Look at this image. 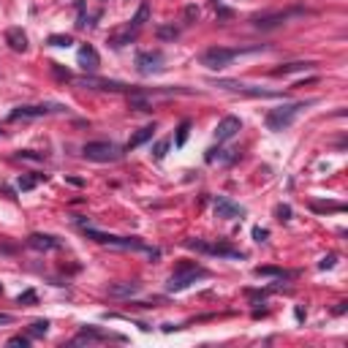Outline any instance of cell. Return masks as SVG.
<instances>
[{"label":"cell","instance_id":"obj_1","mask_svg":"<svg viewBox=\"0 0 348 348\" xmlns=\"http://www.w3.org/2000/svg\"><path fill=\"white\" fill-rule=\"evenodd\" d=\"M316 101H297V103H286V106H278L272 109V112H266L264 117V125L269 128V131H286V128H291V123L297 120V114L302 112V109L313 106Z\"/></svg>","mask_w":348,"mask_h":348},{"label":"cell","instance_id":"obj_2","mask_svg":"<svg viewBox=\"0 0 348 348\" xmlns=\"http://www.w3.org/2000/svg\"><path fill=\"white\" fill-rule=\"evenodd\" d=\"M207 269L204 266H199L196 261H180L177 269H174V275L169 278V283H166V291L174 294V291H183V288H188L190 283H196L199 278H207Z\"/></svg>","mask_w":348,"mask_h":348},{"label":"cell","instance_id":"obj_3","mask_svg":"<svg viewBox=\"0 0 348 348\" xmlns=\"http://www.w3.org/2000/svg\"><path fill=\"white\" fill-rule=\"evenodd\" d=\"M185 247L196 250V253L218 256V259H245L240 247H234L228 240H215V242H204V240H185Z\"/></svg>","mask_w":348,"mask_h":348},{"label":"cell","instance_id":"obj_4","mask_svg":"<svg viewBox=\"0 0 348 348\" xmlns=\"http://www.w3.org/2000/svg\"><path fill=\"white\" fill-rule=\"evenodd\" d=\"M242 52H253V49H228V46H209L202 52V65L209 71H221L226 65L234 63V57H240Z\"/></svg>","mask_w":348,"mask_h":348},{"label":"cell","instance_id":"obj_5","mask_svg":"<svg viewBox=\"0 0 348 348\" xmlns=\"http://www.w3.org/2000/svg\"><path fill=\"white\" fill-rule=\"evenodd\" d=\"M82 155L87 161H95V164H114L123 158V150L114 142H87L82 147Z\"/></svg>","mask_w":348,"mask_h":348},{"label":"cell","instance_id":"obj_6","mask_svg":"<svg viewBox=\"0 0 348 348\" xmlns=\"http://www.w3.org/2000/svg\"><path fill=\"white\" fill-rule=\"evenodd\" d=\"M52 112H65V106L60 103H33V106H17L11 114H8V120L11 123H19V120H36V117H46Z\"/></svg>","mask_w":348,"mask_h":348},{"label":"cell","instance_id":"obj_7","mask_svg":"<svg viewBox=\"0 0 348 348\" xmlns=\"http://www.w3.org/2000/svg\"><path fill=\"white\" fill-rule=\"evenodd\" d=\"M305 8H286V11H272V14H261V17H253V25L259 30H275V27L286 25L291 17H302Z\"/></svg>","mask_w":348,"mask_h":348},{"label":"cell","instance_id":"obj_8","mask_svg":"<svg viewBox=\"0 0 348 348\" xmlns=\"http://www.w3.org/2000/svg\"><path fill=\"white\" fill-rule=\"evenodd\" d=\"M215 87L221 90H231V93H242V95H250V98H278L280 93H272V90H264V87H253V84H242L237 79H215Z\"/></svg>","mask_w":348,"mask_h":348},{"label":"cell","instance_id":"obj_9","mask_svg":"<svg viewBox=\"0 0 348 348\" xmlns=\"http://www.w3.org/2000/svg\"><path fill=\"white\" fill-rule=\"evenodd\" d=\"M79 87H90V90H106V93H123V90H131L133 84H125V82H117V79H101V76H79L76 79Z\"/></svg>","mask_w":348,"mask_h":348},{"label":"cell","instance_id":"obj_10","mask_svg":"<svg viewBox=\"0 0 348 348\" xmlns=\"http://www.w3.org/2000/svg\"><path fill=\"white\" fill-rule=\"evenodd\" d=\"M166 57L164 52H139L136 55V71L142 76H152V74H161L164 71Z\"/></svg>","mask_w":348,"mask_h":348},{"label":"cell","instance_id":"obj_11","mask_svg":"<svg viewBox=\"0 0 348 348\" xmlns=\"http://www.w3.org/2000/svg\"><path fill=\"white\" fill-rule=\"evenodd\" d=\"M103 340H123L120 335H106V332L95 329V327H82L79 335H74V346H90V343H103Z\"/></svg>","mask_w":348,"mask_h":348},{"label":"cell","instance_id":"obj_12","mask_svg":"<svg viewBox=\"0 0 348 348\" xmlns=\"http://www.w3.org/2000/svg\"><path fill=\"white\" fill-rule=\"evenodd\" d=\"M215 215L223 218V221H234V218H242L245 215V207H240V204H234L231 199L226 196H215Z\"/></svg>","mask_w":348,"mask_h":348},{"label":"cell","instance_id":"obj_13","mask_svg":"<svg viewBox=\"0 0 348 348\" xmlns=\"http://www.w3.org/2000/svg\"><path fill=\"white\" fill-rule=\"evenodd\" d=\"M240 131H242V120H240V117H234V114H228V117H223V120L218 123L215 139L218 142H228V139H234Z\"/></svg>","mask_w":348,"mask_h":348},{"label":"cell","instance_id":"obj_14","mask_svg":"<svg viewBox=\"0 0 348 348\" xmlns=\"http://www.w3.org/2000/svg\"><path fill=\"white\" fill-rule=\"evenodd\" d=\"M76 60H79L82 71H87V74H95V71H98V65H101V57H98V52H95L93 44H82V46H79Z\"/></svg>","mask_w":348,"mask_h":348},{"label":"cell","instance_id":"obj_15","mask_svg":"<svg viewBox=\"0 0 348 348\" xmlns=\"http://www.w3.org/2000/svg\"><path fill=\"white\" fill-rule=\"evenodd\" d=\"M63 245V240L55 234H41V231H36V234L27 237V247H33V250H57V247Z\"/></svg>","mask_w":348,"mask_h":348},{"label":"cell","instance_id":"obj_16","mask_svg":"<svg viewBox=\"0 0 348 348\" xmlns=\"http://www.w3.org/2000/svg\"><path fill=\"white\" fill-rule=\"evenodd\" d=\"M139 291H142L139 280H123V283L109 286V297H114V299H128V297H133V294H139Z\"/></svg>","mask_w":348,"mask_h":348},{"label":"cell","instance_id":"obj_17","mask_svg":"<svg viewBox=\"0 0 348 348\" xmlns=\"http://www.w3.org/2000/svg\"><path fill=\"white\" fill-rule=\"evenodd\" d=\"M128 109H136V112H152V101L147 90H131L128 93Z\"/></svg>","mask_w":348,"mask_h":348},{"label":"cell","instance_id":"obj_18","mask_svg":"<svg viewBox=\"0 0 348 348\" xmlns=\"http://www.w3.org/2000/svg\"><path fill=\"white\" fill-rule=\"evenodd\" d=\"M6 44L14 52H27V33L22 27H8L6 30Z\"/></svg>","mask_w":348,"mask_h":348},{"label":"cell","instance_id":"obj_19","mask_svg":"<svg viewBox=\"0 0 348 348\" xmlns=\"http://www.w3.org/2000/svg\"><path fill=\"white\" fill-rule=\"evenodd\" d=\"M152 136H155V123H152V125H144V128H139V131L133 133L131 139H128L125 150H136V147H142V144H144V142H150Z\"/></svg>","mask_w":348,"mask_h":348},{"label":"cell","instance_id":"obj_20","mask_svg":"<svg viewBox=\"0 0 348 348\" xmlns=\"http://www.w3.org/2000/svg\"><path fill=\"white\" fill-rule=\"evenodd\" d=\"M310 68H316V63H313V60H297V63H286V65H280V68H275L272 76L299 74V71H310Z\"/></svg>","mask_w":348,"mask_h":348},{"label":"cell","instance_id":"obj_21","mask_svg":"<svg viewBox=\"0 0 348 348\" xmlns=\"http://www.w3.org/2000/svg\"><path fill=\"white\" fill-rule=\"evenodd\" d=\"M136 36H139V30H133V27L128 25V30H125V33H114V36H109L106 44H109V46H114V49H120V46L131 44V41H136Z\"/></svg>","mask_w":348,"mask_h":348},{"label":"cell","instance_id":"obj_22","mask_svg":"<svg viewBox=\"0 0 348 348\" xmlns=\"http://www.w3.org/2000/svg\"><path fill=\"white\" fill-rule=\"evenodd\" d=\"M147 22H150V3L142 0V6L136 8V14H133V19H131V27H133V30H142Z\"/></svg>","mask_w":348,"mask_h":348},{"label":"cell","instance_id":"obj_23","mask_svg":"<svg viewBox=\"0 0 348 348\" xmlns=\"http://www.w3.org/2000/svg\"><path fill=\"white\" fill-rule=\"evenodd\" d=\"M253 275L256 278H294V272H286L280 266H256Z\"/></svg>","mask_w":348,"mask_h":348},{"label":"cell","instance_id":"obj_24","mask_svg":"<svg viewBox=\"0 0 348 348\" xmlns=\"http://www.w3.org/2000/svg\"><path fill=\"white\" fill-rule=\"evenodd\" d=\"M38 183H46V174H22L19 177V190H33Z\"/></svg>","mask_w":348,"mask_h":348},{"label":"cell","instance_id":"obj_25","mask_svg":"<svg viewBox=\"0 0 348 348\" xmlns=\"http://www.w3.org/2000/svg\"><path fill=\"white\" fill-rule=\"evenodd\" d=\"M155 36H158V41H177V38H180V27L161 25V27H155Z\"/></svg>","mask_w":348,"mask_h":348},{"label":"cell","instance_id":"obj_26","mask_svg":"<svg viewBox=\"0 0 348 348\" xmlns=\"http://www.w3.org/2000/svg\"><path fill=\"white\" fill-rule=\"evenodd\" d=\"M46 44H49V46H57V49H68V46L74 44V38H71V36H63V33H52V36L46 38Z\"/></svg>","mask_w":348,"mask_h":348},{"label":"cell","instance_id":"obj_27","mask_svg":"<svg viewBox=\"0 0 348 348\" xmlns=\"http://www.w3.org/2000/svg\"><path fill=\"white\" fill-rule=\"evenodd\" d=\"M188 136H190V120H183V123L177 125V136H174V147H185Z\"/></svg>","mask_w":348,"mask_h":348},{"label":"cell","instance_id":"obj_28","mask_svg":"<svg viewBox=\"0 0 348 348\" xmlns=\"http://www.w3.org/2000/svg\"><path fill=\"white\" fill-rule=\"evenodd\" d=\"M310 209H313V212H321V215H324V212H343L346 207H343V204H332V202H313Z\"/></svg>","mask_w":348,"mask_h":348},{"label":"cell","instance_id":"obj_29","mask_svg":"<svg viewBox=\"0 0 348 348\" xmlns=\"http://www.w3.org/2000/svg\"><path fill=\"white\" fill-rule=\"evenodd\" d=\"M46 332H49V321H46V318H38V321H33V324H30L27 335H30V337H44Z\"/></svg>","mask_w":348,"mask_h":348},{"label":"cell","instance_id":"obj_30","mask_svg":"<svg viewBox=\"0 0 348 348\" xmlns=\"http://www.w3.org/2000/svg\"><path fill=\"white\" fill-rule=\"evenodd\" d=\"M199 14H202V11H199L196 3H188V6L183 8V22H185V25H196Z\"/></svg>","mask_w":348,"mask_h":348},{"label":"cell","instance_id":"obj_31","mask_svg":"<svg viewBox=\"0 0 348 348\" xmlns=\"http://www.w3.org/2000/svg\"><path fill=\"white\" fill-rule=\"evenodd\" d=\"M169 147H171V139L155 142V147H152V158H155V161H164L166 155H169Z\"/></svg>","mask_w":348,"mask_h":348},{"label":"cell","instance_id":"obj_32","mask_svg":"<svg viewBox=\"0 0 348 348\" xmlns=\"http://www.w3.org/2000/svg\"><path fill=\"white\" fill-rule=\"evenodd\" d=\"M36 302H38V294L33 291V288H27V291H22L17 297V305H25V307H33Z\"/></svg>","mask_w":348,"mask_h":348},{"label":"cell","instance_id":"obj_33","mask_svg":"<svg viewBox=\"0 0 348 348\" xmlns=\"http://www.w3.org/2000/svg\"><path fill=\"white\" fill-rule=\"evenodd\" d=\"M52 74H55V79H60V82H71L74 79V74H71L68 68H63V65L52 63Z\"/></svg>","mask_w":348,"mask_h":348},{"label":"cell","instance_id":"obj_34","mask_svg":"<svg viewBox=\"0 0 348 348\" xmlns=\"http://www.w3.org/2000/svg\"><path fill=\"white\" fill-rule=\"evenodd\" d=\"M223 152H226V150H221V147H209L207 155H204V161H207V164H215V161H228Z\"/></svg>","mask_w":348,"mask_h":348},{"label":"cell","instance_id":"obj_35","mask_svg":"<svg viewBox=\"0 0 348 348\" xmlns=\"http://www.w3.org/2000/svg\"><path fill=\"white\" fill-rule=\"evenodd\" d=\"M275 218H278L280 223L291 221V207H288V204H278V207H275Z\"/></svg>","mask_w":348,"mask_h":348},{"label":"cell","instance_id":"obj_36","mask_svg":"<svg viewBox=\"0 0 348 348\" xmlns=\"http://www.w3.org/2000/svg\"><path fill=\"white\" fill-rule=\"evenodd\" d=\"M17 158H22V161H44L46 155H44V152H36V150H19Z\"/></svg>","mask_w":348,"mask_h":348},{"label":"cell","instance_id":"obj_37","mask_svg":"<svg viewBox=\"0 0 348 348\" xmlns=\"http://www.w3.org/2000/svg\"><path fill=\"white\" fill-rule=\"evenodd\" d=\"M8 346H22V348H27V346H30V335H14V337H8Z\"/></svg>","mask_w":348,"mask_h":348},{"label":"cell","instance_id":"obj_38","mask_svg":"<svg viewBox=\"0 0 348 348\" xmlns=\"http://www.w3.org/2000/svg\"><path fill=\"white\" fill-rule=\"evenodd\" d=\"M335 264H337V253H329V256H324V259L318 261V269H332Z\"/></svg>","mask_w":348,"mask_h":348},{"label":"cell","instance_id":"obj_39","mask_svg":"<svg viewBox=\"0 0 348 348\" xmlns=\"http://www.w3.org/2000/svg\"><path fill=\"white\" fill-rule=\"evenodd\" d=\"M266 237H269V231H266V228H261V226L253 228V240L256 242H266Z\"/></svg>","mask_w":348,"mask_h":348},{"label":"cell","instance_id":"obj_40","mask_svg":"<svg viewBox=\"0 0 348 348\" xmlns=\"http://www.w3.org/2000/svg\"><path fill=\"white\" fill-rule=\"evenodd\" d=\"M231 17H234V11H231V8L218 6V19H231Z\"/></svg>","mask_w":348,"mask_h":348},{"label":"cell","instance_id":"obj_41","mask_svg":"<svg viewBox=\"0 0 348 348\" xmlns=\"http://www.w3.org/2000/svg\"><path fill=\"white\" fill-rule=\"evenodd\" d=\"M8 324H14V316L11 313H0V327H8Z\"/></svg>","mask_w":348,"mask_h":348},{"label":"cell","instance_id":"obj_42","mask_svg":"<svg viewBox=\"0 0 348 348\" xmlns=\"http://www.w3.org/2000/svg\"><path fill=\"white\" fill-rule=\"evenodd\" d=\"M346 310H348V302H337V307H335L332 313H335V316H343Z\"/></svg>","mask_w":348,"mask_h":348},{"label":"cell","instance_id":"obj_43","mask_svg":"<svg viewBox=\"0 0 348 348\" xmlns=\"http://www.w3.org/2000/svg\"><path fill=\"white\" fill-rule=\"evenodd\" d=\"M294 316H297V321H305V310H302V307H294Z\"/></svg>","mask_w":348,"mask_h":348},{"label":"cell","instance_id":"obj_44","mask_svg":"<svg viewBox=\"0 0 348 348\" xmlns=\"http://www.w3.org/2000/svg\"><path fill=\"white\" fill-rule=\"evenodd\" d=\"M68 183H71V185H76V188H82V185H84L79 177H68Z\"/></svg>","mask_w":348,"mask_h":348},{"label":"cell","instance_id":"obj_45","mask_svg":"<svg viewBox=\"0 0 348 348\" xmlns=\"http://www.w3.org/2000/svg\"><path fill=\"white\" fill-rule=\"evenodd\" d=\"M212 3H221V0H212Z\"/></svg>","mask_w":348,"mask_h":348},{"label":"cell","instance_id":"obj_46","mask_svg":"<svg viewBox=\"0 0 348 348\" xmlns=\"http://www.w3.org/2000/svg\"><path fill=\"white\" fill-rule=\"evenodd\" d=\"M0 133H3V128H0Z\"/></svg>","mask_w":348,"mask_h":348},{"label":"cell","instance_id":"obj_47","mask_svg":"<svg viewBox=\"0 0 348 348\" xmlns=\"http://www.w3.org/2000/svg\"><path fill=\"white\" fill-rule=\"evenodd\" d=\"M0 294H3V288H0Z\"/></svg>","mask_w":348,"mask_h":348}]
</instances>
